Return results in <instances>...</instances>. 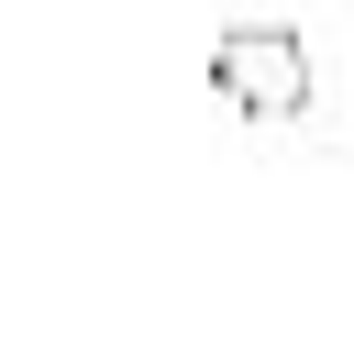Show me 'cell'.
Segmentation results:
<instances>
[{
    "label": "cell",
    "instance_id": "1",
    "mask_svg": "<svg viewBox=\"0 0 354 343\" xmlns=\"http://www.w3.org/2000/svg\"><path fill=\"white\" fill-rule=\"evenodd\" d=\"M210 100H232L243 122H299L310 111V44H299V22H232L210 44Z\"/></svg>",
    "mask_w": 354,
    "mask_h": 343
}]
</instances>
